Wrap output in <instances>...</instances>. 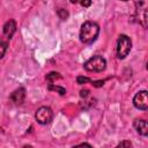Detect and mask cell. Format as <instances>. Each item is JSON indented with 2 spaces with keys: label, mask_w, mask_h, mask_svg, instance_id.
<instances>
[{
  "label": "cell",
  "mask_w": 148,
  "mask_h": 148,
  "mask_svg": "<svg viewBox=\"0 0 148 148\" xmlns=\"http://www.w3.org/2000/svg\"><path fill=\"white\" fill-rule=\"evenodd\" d=\"M99 34V27L97 23L92 21H87L81 25L80 30V39L84 44H90L96 40Z\"/></svg>",
  "instance_id": "cell-1"
},
{
  "label": "cell",
  "mask_w": 148,
  "mask_h": 148,
  "mask_svg": "<svg viewBox=\"0 0 148 148\" xmlns=\"http://www.w3.org/2000/svg\"><path fill=\"white\" fill-rule=\"evenodd\" d=\"M132 49V42L130 39V37H127L126 35H120L117 39V57L119 59H124L128 56L130 51Z\"/></svg>",
  "instance_id": "cell-2"
},
{
  "label": "cell",
  "mask_w": 148,
  "mask_h": 148,
  "mask_svg": "<svg viewBox=\"0 0 148 148\" xmlns=\"http://www.w3.org/2000/svg\"><path fill=\"white\" fill-rule=\"evenodd\" d=\"M106 67V61L102 56H94L84 62V69L88 72H102Z\"/></svg>",
  "instance_id": "cell-3"
},
{
  "label": "cell",
  "mask_w": 148,
  "mask_h": 148,
  "mask_svg": "<svg viewBox=\"0 0 148 148\" xmlns=\"http://www.w3.org/2000/svg\"><path fill=\"white\" fill-rule=\"evenodd\" d=\"M35 118L37 120V123L42 124V125H46L49 124L52 118H53V112L51 110V108L49 106H40L36 113H35Z\"/></svg>",
  "instance_id": "cell-4"
},
{
  "label": "cell",
  "mask_w": 148,
  "mask_h": 148,
  "mask_svg": "<svg viewBox=\"0 0 148 148\" xmlns=\"http://www.w3.org/2000/svg\"><path fill=\"white\" fill-rule=\"evenodd\" d=\"M136 6V17L142 27H147V1L146 0H135Z\"/></svg>",
  "instance_id": "cell-5"
},
{
  "label": "cell",
  "mask_w": 148,
  "mask_h": 148,
  "mask_svg": "<svg viewBox=\"0 0 148 148\" xmlns=\"http://www.w3.org/2000/svg\"><path fill=\"white\" fill-rule=\"evenodd\" d=\"M133 104L139 110H147L148 109V92L146 90H141L136 92L133 98Z\"/></svg>",
  "instance_id": "cell-6"
},
{
  "label": "cell",
  "mask_w": 148,
  "mask_h": 148,
  "mask_svg": "<svg viewBox=\"0 0 148 148\" xmlns=\"http://www.w3.org/2000/svg\"><path fill=\"white\" fill-rule=\"evenodd\" d=\"M24 98H25V89L24 88H18V89L14 90L10 95V99L15 104H22Z\"/></svg>",
  "instance_id": "cell-7"
},
{
  "label": "cell",
  "mask_w": 148,
  "mask_h": 148,
  "mask_svg": "<svg viewBox=\"0 0 148 148\" xmlns=\"http://www.w3.org/2000/svg\"><path fill=\"white\" fill-rule=\"evenodd\" d=\"M134 128L136 130V132L143 136H146L148 134V125H147V120L145 119H135L134 120Z\"/></svg>",
  "instance_id": "cell-8"
},
{
  "label": "cell",
  "mask_w": 148,
  "mask_h": 148,
  "mask_svg": "<svg viewBox=\"0 0 148 148\" xmlns=\"http://www.w3.org/2000/svg\"><path fill=\"white\" fill-rule=\"evenodd\" d=\"M16 31V22L14 20H9L3 25V34L7 38H12Z\"/></svg>",
  "instance_id": "cell-9"
},
{
  "label": "cell",
  "mask_w": 148,
  "mask_h": 148,
  "mask_svg": "<svg viewBox=\"0 0 148 148\" xmlns=\"http://www.w3.org/2000/svg\"><path fill=\"white\" fill-rule=\"evenodd\" d=\"M7 47H8V43L3 39H0V59L5 56V53L7 51Z\"/></svg>",
  "instance_id": "cell-10"
},
{
  "label": "cell",
  "mask_w": 148,
  "mask_h": 148,
  "mask_svg": "<svg viewBox=\"0 0 148 148\" xmlns=\"http://www.w3.org/2000/svg\"><path fill=\"white\" fill-rule=\"evenodd\" d=\"M49 90H54V91H58L60 95H65L66 94V89L62 88V87H59V86H53L52 83L49 84Z\"/></svg>",
  "instance_id": "cell-11"
},
{
  "label": "cell",
  "mask_w": 148,
  "mask_h": 148,
  "mask_svg": "<svg viewBox=\"0 0 148 148\" xmlns=\"http://www.w3.org/2000/svg\"><path fill=\"white\" fill-rule=\"evenodd\" d=\"M57 79H61V75L59 73H57V72H51V73H49L46 75V80L50 81V82H53Z\"/></svg>",
  "instance_id": "cell-12"
},
{
  "label": "cell",
  "mask_w": 148,
  "mask_h": 148,
  "mask_svg": "<svg viewBox=\"0 0 148 148\" xmlns=\"http://www.w3.org/2000/svg\"><path fill=\"white\" fill-rule=\"evenodd\" d=\"M57 14H58V16H59L61 20H66V18L68 17V12H67L66 9H58V10H57Z\"/></svg>",
  "instance_id": "cell-13"
},
{
  "label": "cell",
  "mask_w": 148,
  "mask_h": 148,
  "mask_svg": "<svg viewBox=\"0 0 148 148\" xmlns=\"http://www.w3.org/2000/svg\"><path fill=\"white\" fill-rule=\"evenodd\" d=\"M91 80L89 79V77H87V76H77V79H76V82L79 83V84H84V83H88V82H90Z\"/></svg>",
  "instance_id": "cell-14"
},
{
  "label": "cell",
  "mask_w": 148,
  "mask_h": 148,
  "mask_svg": "<svg viewBox=\"0 0 148 148\" xmlns=\"http://www.w3.org/2000/svg\"><path fill=\"white\" fill-rule=\"evenodd\" d=\"M80 3H81V6H83V7H89V6L91 5V0H81Z\"/></svg>",
  "instance_id": "cell-15"
},
{
  "label": "cell",
  "mask_w": 148,
  "mask_h": 148,
  "mask_svg": "<svg viewBox=\"0 0 148 148\" xmlns=\"http://www.w3.org/2000/svg\"><path fill=\"white\" fill-rule=\"evenodd\" d=\"M131 146H132V143L130 141H123L118 145V147H131Z\"/></svg>",
  "instance_id": "cell-16"
},
{
  "label": "cell",
  "mask_w": 148,
  "mask_h": 148,
  "mask_svg": "<svg viewBox=\"0 0 148 148\" xmlns=\"http://www.w3.org/2000/svg\"><path fill=\"white\" fill-rule=\"evenodd\" d=\"M80 95H81V97H87V96L89 95V90H88V89L81 90V91H80Z\"/></svg>",
  "instance_id": "cell-17"
},
{
  "label": "cell",
  "mask_w": 148,
  "mask_h": 148,
  "mask_svg": "<svg viewBox=\"0 0 148 148\" xmlns=\"http://www.w3.org/2000/svg\"><path fill=\"white\" fill-rule=\"evenodd\" d=\"M103 83H104V80H102V81H94L92 82V84L95 87H101V86H103Z\"/></svg>",
  "instance_id": "cell-18"
},
{
  "label": "cell",
  "mask_w": 148,
  "mask_h": 148,
  "mask_svg": "<svg viewBox=\"0 0 148 148\" xmlns=\"http://www.w3.org/2000/svg\"><path fill=\"white\" fill-rule=\"evenodd\" d=\"M77 146H88V147H90L89 143H80V145H77Z\"/></svg>",
  "instance_id": "cell-19"
},
{
  "label": "cell",
  "mask_w": 148,
  "mask_h": 148,
  "mask_svg": "<svg viewBox=\"0 0 148 148\" xmlns=\"http://www.w3.org/2000/svg\"><path fill=\"white\" fill-rule=\"evenodd\" d=\"M69 1H71L72 3H76V2H79L80 0H69Z\"/></svg>",
  "instance_id": "cell-20"
},
{
  "label": "cell",
  "mask_w": 148,
  "mask_h": 148,
  "mask_svg": "<svg viewBox=\"0 0 148 148\" xmlns=\"http://www.w3.org/2000/svg\"><path fill=\"white\" fill-rule=\"evenodd\" d=\"M121 1H128V0H121Z\"/></svg>",
  "instance_id": "cell-21"
}]
</instances>
